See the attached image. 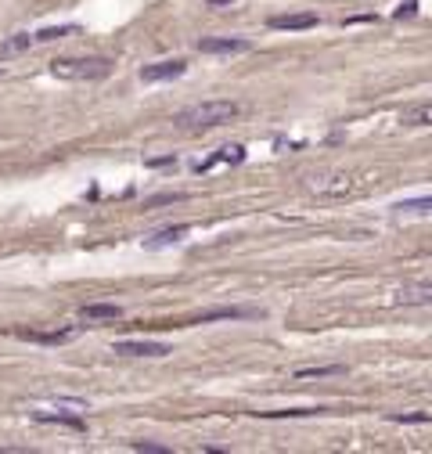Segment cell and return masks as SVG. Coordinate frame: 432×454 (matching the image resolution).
I'll use <instances>...</instances> for the list:
<instances>
[{
  "instance_id": "cell-14",
  "label": "cell",
  "mask_w": 432,
  "mask_h": 454,
  "mask_svg": "<svg viewBox=\"0 0 432 454\" xmlns=\"http://www.w3.org/2000/svg\"><path fill=\"white\" fill-rule=\"evenodd\" d=\"M404 123L407 127H432V101L428 105H418V108H407L404 112Z\"/></svg>"
},
{
  "instance_id": "cell-11",
  "label": "cell",
  "mask_w": 432,
  "mask_h": 454,
  "mask_svg": "<svg viewBox=\"0 0 432 454\" xmlns=\"http://www.w3.org/2000/svg\"><path fill=\"white\" fill-rule=\"evenodd\" d=\"M184 234H188V224H177V227H166L159 234L148 238V249H163V246H173V241H180Z\"/></svg>"
},
{
  "instance_id": "cell-15",
  "label": "cell",
  "mask_w": 432,
  "mask_h": 454,
  "mask_svg": "<svg viewBox=\"0 0 432 454\" xmlns=\"http://www.w3.org/2000/svg\"><path fill=\"white\" fill-rule=\"evenodd\" d=\"M33 44H37V40L29 37V33H15L11 40H4V44H0V54H4V58H8V54H22V51H29Z\"/></svg>"
},
{
  "instance_id": "cell-12",
  "label": "cell",
  "mask_w": 432,
  "mask_h": 454,
  "mask_svg": "<svg viewBox=\"0 0 432 454\" xmlns=\"http://www.w3.org/2000/svg\"><path fill=\"white\" fill-rule=\"evenodd\" d=\"M33 418L37 422H61V426H69V429H83V418H80V411L76 415H54V411H44V408H33Z\"/></svg>"
},
{
  "instance_id": "cell-8",
  "label": "cell",
  "mask_w": 432,
  "mask_h": 454,
  "mask_svg": "<svg viewBox=\"0 0 432 454\" xmlns=\"http://www.w3.org/2000/svg\"><path fill=\"white\" fill-rule=\"evenodd\" d=\"M80 317L87 324H101V321H119L122 317V307H115V303H87V307L80 310Z\"/></svg>"
},
{
  "instance_id": "cell-6",
  "label": "cell",
  "mask_w": 432,
  "mask_h": 454,
  "mask_svg": "<svg viewBox=\"0 0 432 454\" xmlns=\"http://www.w3.org/2000/svg\"><path fill=\"white\" fill-rule=\"evenodd\" d=\"M253 44L249 40H241V37H209L198 44L202 54H245Z\"/></svg>"
},
{
  "instance_id": "cell-21",
  "label": "cell",
  "mask_w": 432,
  "mask_h": 454,
  "mask_svg": "<svg viewBox=\"0 0 432 454\" xmlns=\"http://www.w3.org/2000/svg\"><path fill=\"white\" fill-rule=\"evenodd\" d=\"M418 11V0H404L400 4V11H396V18H407V15H414Z\"/></svg>"
},
{
  "instance_id": "cell-7",
  "label": "cell",
  "mask_w": 432,
  "mask_h": 454,
  "mask_svg": "<svg viewBox=\"0 0 432 454\" xmlns=\"http://www.w3.org/2000/svg\"><path fill=\"white\" fill-rule=\"evenodd\" d=\"M404 307H432V282H418V285H404L393 296Z\"/></svg>"
},
{
  "instance_id": "cell-20",
  "label": "cell",
  "mask_w": 432,
  "mask_h": 454,
  "mask_svg": "<svg viewBox=\"0 0 432 454\" xmlns=\"http://www.w3.org/2000/svg\"><path fill=\"white\" fill-rule=\"evenodd\" d=\"M166 202H184V195H155V198H148L144 206H166Z\"/></svg>"
},
{
  "instance_id": "cell-3",
  "label": "cell",
  "mask_w": 432,
  "mask_h": 454,
  "mask_svg": "<svg viewBox=\"0 0 432 454\" xmlns=\"http://www.w3.org/2000/svg\"><path fill=\"white\" fill-rule=\"evenodd\" d=\"M306 188H310L314 195H324V198H343V195L357 191V180L350 173H324V177H310Z\"/></svg>"
},
{
  "instance_id": "cell-16",
  "label": "cell",
  "mask_w": 432,
  "mask_h": 454,
  "mask_svg": "<svg viewBox=\"0 0 432 454\" xmlns=\"http://www.w3.org/2000/svg\"><path fill=\"white\" fill-rule=\"evenodd\" d=\"M224 317H256V310H241V307H220V310H205L198 321H224Z\"/></svg>"
},
{
  "instance_id": "cell-4",
  "label": "cell",
  "mask_w": 432,
  "mask_h": 454,
  "mask_svg": "<svg viewBox=\"0 0 432 454\" xmlns=\"http://www.w3.org/2000/svg\"><path fill=\"white\" fill-rule=\"evenodd\" d=\"M184 69H188V62H184V58H166V62L144 65V69H141V80H144V83H163V80L184 76Z\"/></svg>"
},
{
  "instance_id": "cell-1",
  "label": "cell",
  "mask_w": 432,
  "mask_h": 454,
  "mask_svg": "<svg viewBox=\"0 0 432 454\" xmlns=\"http://www.w3.org/2000/svg\"><path fill=\"white\" fill-rule=\"evenodd\" d=\"M234 115H238V105L234 101H202V105H195L188 112H180L177 123L184 130H212V127L231 123Z\"/></svg>"
},
{
  "instance_id": "cell-9",
  "label": "cell",
  "mask_w": 432,
  "mask_h": 454,
  "mask_svg": "<svg viewBox=\"0 0 432 454\" xmlns=\"http://www.w3.org/2000/svg\"><path fill=\"white\" fill-rule=\"evenodd\" d=\"M241 159H245V148H241V144H231V148H220V151H216L212 159L198 163L195 170H198V173H209V170H216V166H227V163H241Z\"/></svg>"
},
{
  "instance_id": "cell-24",
  "label": "cell",
  "mask_w": 432,
  "mask_h": 454,
  "mask_svg": "<svg viewBox=\"0 0 432 454\" xmlns=\"http://www.w3.org/2000/svg\"><path fill=\"white\" fill-rule=\"evenodd\" d=\"M212 8H224V4H234V0H209Z\"/></svg>"
},
{
  "instance_id": "cell-19",
  "label": "cell",
  "mask_w": 432,
  "mask_h": 454,
  "mask_svg": "<svg viewBox=\"0 0 432 454\" xmlns=\"http://www.w3.org/2000/svg\"><path fill=\"white\" fill-rule=\"evenodd\" d=\"M76 33V25H58V29H40V33H33L37 44H47V40H58V37H69Z\"/></svg>"
},
{
  "instance_id": "cell-13",
  "label": "cell",
  "mask_w": 432,
  "mask_h": 454,
  "mask_svg": "<svg viewBox=\"0 0 432 454\" xmlns=\"http://www.w3.org/2000/svg\"><path fill=\"white\" fill-rule=\"evenodd\" d=\"M396 213H414V217H432V195H421V198H407V202H396Z\"/></svg>"
},
{
  "instance_id": "cell-22",
  "label": "cell",
  "mask_w": 432,
  "mask_h": 454,
  "mask_svg": "<svg viewBox=\"0 0 432 454\" xmlns=\"http://www.w3.org/2000/svg\"><path fill=\"white\" fill-rule=\"evenodd\" d=\"M134 450H144V454H166V447H159V443H134Z\"/></svg>"
},
{
  "instance_id": "cell-2",
  "label": "cell",
  "mask_w": 432,
  "mask_h": 454,
  "mask_svg": "<svg viewBox=\"0 0 432 454\" xmlns=\"http://www.w3.org/2000/svg\"><path fill=\"white\" fill-rule=\"evenodd\" d=\"M51 72L61 80H105L112 72L108 58H58L51 62Z\"/></svg>"
},
{
  "instance_id": "cell-10",
  "label": "cell",
  "mask_w": 432,
  "mask_h": 454,
  "mask_svg": "<svg viewBox=\"0 0 432 454\" xmlns=\"http://www.w3.org/2000/svg\"><path fill=\"white\" fill-rule=\"evenodd\" d=\"M267 25L270 29H314L317 15H310V11H303V15H274Z\"/></svg>"
},
{
  "instance_id": "cell-5",
  "label": "cell",
  "mask_w": 432,
  "mask_h": 454,
  "mask_svg": "<svg viewBox=\"0 0 432 454\" xmlns=\"http://www.w3.org/2000/svg\"><path fill=\"white\" fill-rule=\"evenodd\" d=\"M112 350L122 353V357H166V353H170L166 343H148V339H122V343H115Z\"/></svg>"
},
{
  "instance_id": "cell-18",
  "label": "cell",
  "mask_w": 432,
  "mask_h": 454,
  "mask_svg": "<svg viewBox=\"0 0 432 454\" xmlns=\"http://www.w3.org/2000/svg\"><path fill=\"white\" fill-rule=\"evenodd\" d=\"M25 339H33V343H69L72 332H25Z\"/></svg>"
},
{
  "instance_id": "cell-17",
  "label": "cell",
  "mask_w": 432,
  "mask_h": 454,
  "mask_svg": "<svg viewBox=\"0 0 432 454\" xmlns=\"http://www.w3.org/2000/svg\"><path fill=\"white\" fill-rule=\"evenodd\" d=\"M343 365H324V368H299L296 379H328V375H343Z\"/></svg>"
},
{
  "instance_id": "cell-23",
  "label": "cell",
  "mask_w": 432,
  "mask_h": 454,
  "mask_svg": "<svg viewBox=\"0 0 432 454\" xmlns=\"http://www.w3.org/2000/svg\"><path fill=\"white\" fill-rule=\"evenodd\" d=\"M396 422H428V415H393Z\"/></svg>"
}]
</instances>
